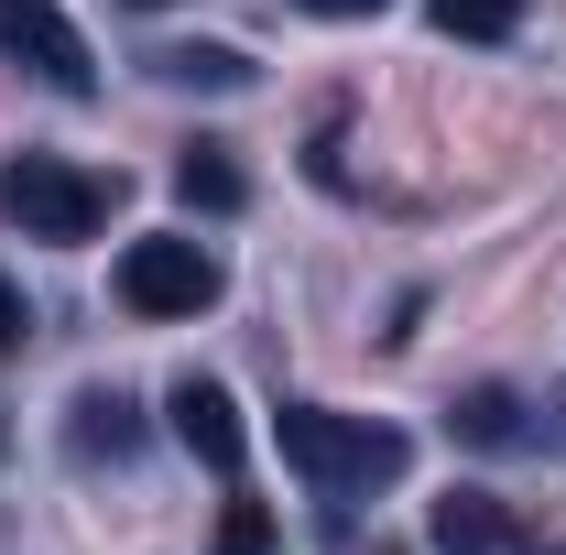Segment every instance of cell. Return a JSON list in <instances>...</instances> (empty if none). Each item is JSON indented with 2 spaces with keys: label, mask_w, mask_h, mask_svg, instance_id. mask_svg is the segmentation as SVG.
<instances>
[{
  "label": "cell",
  "mask_w": 566,
  "mask_h": 555,
  "mask_svg": "<svg viewBox=\"0 0 566 555\" xmlns=\"http://www.w3.org/2000/svg\"><path fill=\"white\" fill-rule=\"evenodd\" d=\"M273 447H283V469L316 490V501H359V490L403 480V458H415L403 425L338 415V404H283V415H273Z\"/></svg>",
  "instance_id": "obj_1"
},
{
  "label": "cell",
  "mask_w": 566,
  "mask_h": 555,
  "mask_svg": "<svg viewBox=\"0 0 566 555\" xmlns=\"http://www.w3.org/2000/svg\"><path fill=\"white\" fill-rule=\"evenodd\" d=\"M109 208H120V175H87L66 153H11L0 164V229H22V240H98Z\"/></svg>",
  "instance_id": "obj_2"
},
{
  "label": "cell",
  "mask_w": 566,
  "mask_h": 555,
  "mask_svg": "<svg viewBox=\"0 0 566 555\" xmlns=\"http://www.w3.org/2000/svg\"><path fill=\"white\" fill-rule=\"evenodd\" d=\"M109 283H120V305H132V316H208V305H218V262L186 240V229H153V240H132Z\"/></svg>",
  "instance_id": "obj_3"
},
{
  "label": "cell",
  "mask_w": 566,
  "mask_h": 555,
  "mask_svg": "<svg viewBox=\"0 0 566 555\" xmlns=\"http://www.w3.org/2000/svg\"><path fill=\"white\" fill-rule=\"evenodd\" d=\"M0 66L44 76L55 98H87L98 87V55H87V33H76L55 0H0Z\"/></svg>",
  "instance_id": "obj_4"
},
{
  "label": "cell",
  "mask_w": 566,
  "mask_h": 555,
  "mask_svg": "<svg viewBox=\"0 0 566 555\" xmlns=\"http://www.w3.org/2000/svg\"><path fill=\"white\" fill-rule=\"evenodd\" d=\"M566 404H534V392H512V381H480V392H458L447 404V436L458 447H501V458H523V447H566Z\"/></svg>",
  "instance_id": "obj_5"
},
{
  "label": "cell",
  "mask_w": 566,
  "mask_h": 555,
  "mask_svg": "<svg viewBox=\"0 0 566 555\" xmlns=\"http://www.w3.org/2000/svg\"><path fill=\"white\" fill-rule=\"evenodd\" d=\"M164 415H175V436H186V458H197L208 480H240V458H251V425H240V404H229V381H208V370H186V381L164 392Z\"/></svg>",
  "instance_id": "obj_6"
},
{
  "label": "cell",
  "mask_w": 566,
  "mask_h": 555,
  "mask_svg": "<svg viewBox=\"0 0 566 555\" xmlns=\"http://www.w3.org/2000/svg\"><path fill=\"white\" fill-rule=\"evenodd\" d=\"M66 458L76 469H120V458H142V404L120 392V381H87L66 404Z\"/></svg>",
  "instance_id": "obj_7"
},
{
  "label": "cell",
  "mask_w": 566,
  "mask_h": 555,
  "mask_svg": "<svg viewBox=\"0 0 566 555\" xmlns=\"http://www.w3.org/2000/svg\"><path fill=\"white\" fill-rule=\"evenodd\" d=\"M424 545L436 555H501L512 545V512L491 490H447V501H424Z\"/></svg>",
  "instance_id": "obj_8"
},
{
  "label": "cell",
  "mask_w": 566,
  "mask_h": 555,
  "mask_svg": "<svg viewBox=\"0 0 566 555\" xmlns=\"http://www.w3.org/2000/svg\"><path fill=\"white\" fill-rule=\"evenodd\" d=\"M175 197L208 208V218H229V208H251V175L229 164V142H186V153H175Z\"/></svg>",
  "instance_id": "obj_9"
},
{
  "label": "cell",
  "mask_w": 566,
  "mask_h": 555,
  "mask_svg": "<svg viewBox=\"0 0 566 555\" xmlns=\"http://www.w3.org/2000/svg\"><path fill=\"white\" fill-rule=\"evenodd\" d=\"M153 76H164V87H208V98H229V87H251V55H240V44H164Z\"/></svg>",
  "instance_id": "obj_10"
},
{
  "label": "cell",
  "mask_w": 566,
  "mask_h": 555,
  "mask_svg": "<svg viewBox=\"0 0 566 555\" xmlns=\"http://www.w3.org/2000/svg\"><path fill=\"white\" fill-rule=\"evenodd\" d=\"M424 11L447 44H512V22H523V0H424Z\"/></svg>",
  "instance_id": "obj_11"
},
{
  "label": "cell",
  "mask_w": 566,
  "mask_h": 555,
  "mask_svg": "<svg viewBox=\"0 0 566 555\" xmlns=\"http://www.w3.org/2000/svg\"><path fill=\"white\" fill-rule=\"evenodd\" d=\"M208 555H273V512H262V501H229V512H218V545Z\"/></svg>",
  "instance_id": "obj_12"
},
{
  "label": "cell",
  "mask_w": 566,
  "mask_h": 555,
  "mask_svg": "<svg viewBox=\"0 0 566 555\" xmlns=\"http://www.w3.org/2000/svg\"><path fill=\"white\" fill-rule=\"evenodd\" d=\"M33 348V305H22V283L0 273V359H22Z\"/></svg>",
  "instance_id": "obj_13"
},
{
  "label": "cell",
  "mask_w": 566,
  "mask_h": 555,
  "mask_svg": "<svg viewBox=\"0 0 566 555\" xmlns=\"http://www.w3.org/2000/svg\"><path fill=\"white\" fill-rule=\"evenodd\" d=\"M294 11H316V22H370V11H392V0H294Z\"/></svg>",
  "instance_id": "obj_14"
},
{
  "label": "cell",
  "mask_w": 566,
  "mask_h": 555,
  "mask_svg": "<svg viewBox=\"0 0 566 555\" xmlns=\"http://www.w3.org/2000/svg\"><path fill=\"white\" fill-rule=\"evenodd\" d=\"M132 11H164V0H132Z\"/></svg>",
  "instance_id": "obj_15"
},
{
  "label": "cell",
  "mask_w": 566,
  "mask_h": 555,
  "mask_svg": "<svg viewBox=\"0 0 566 555\" xmlns=\"http://www.w3.org/2000/svg\"><path fill=\"white\" fill-rule=\"evenodd\" d=\"M534 555H566V545H534Z\"/></svg>",
  "instance_id": "obj_16"
},
{
  "label": "cell",
  "mask_w": 566,
  "mask_h": 555,
  "mask_svg": "<svg viewBox=\"0 0 566 555\" xmlns=\"http://www.w3.org/2000/svg\"><path fill=\"white\" fill-rule=\"evenodd\" d=\"M0 447H11V425H0Z\"/></svg>",
  "instance_id": "obj_17"
}]
</instances>
